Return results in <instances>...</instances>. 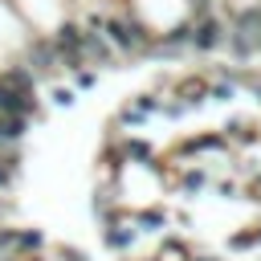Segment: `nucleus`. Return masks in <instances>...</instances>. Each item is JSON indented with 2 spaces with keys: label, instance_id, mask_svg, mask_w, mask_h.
Wrapping results in <instances>:
<instances>
[{
  "label": "nucleus",
  "instance_id": "nucleus-1",
  "mask_svg": "<svg viewBox=\"0 0 261 261\" xmlns=\"http://www.w3.org/2000/svg\"><path fill=\"white\" fill-rule=\"evenodd\" d=\"M188 45H192V57H220L228 45V12L188 16Z\"/></svg>",
  "mask_w": 261,
  "mask_h": 261
},
{
  "label": "nucleus",
  "instance_id": "nucleus-2",
  "mask_svg": "<svg viewBox=\"0 0 261 261\" xmlns=\"http://www.w3.org/2000/svg\"><path fill=\"white\" fill-rule=\"evenodd\" d=\"M102 228V245L114 253V257H135V249H139V228H135V220H130V208H122V212H114L110 220H102L98 224Z\"/></svg>",
  "mask_w": 261,
  "mask_h": 261
},
{
  "label": "nucleus",
  "instance_id": "nucleus-3",
  "mask_svg": "<svg viewBox=\"0 0 261 261\" xmlns=\"http://www.w3.org/2000/svg\"><path fill=\"white\" fill-rule=\"evenodd\" d=\"M130 220H135L139 237H167V232H175V228H171V208L159 204V200L130 208Z\"/></svg>",
  "mask_w": 261,
  "mask_h": 261
},
{
  "label": "nucleus",
  "instance_id": "nucleus-4",
  "mask_svg": "<svg viewBox=\"0 0 261 261\" xmlns=\"http://www.w3.org/2000/svg\"><path fill=\"white\" fill-rule=\"evenodd\" d=\"M33 130V118L24 114H0V151H20Z\"/></svg>",
  "mask_w": 261,
  "mask_h": 261
},
{
  "label": "nucleus",
  "instance_id": "nucleus-5",
  "mask_svg": "<svg viewBox=\"0 0 261 261\" xmlns=\"http://www.w3.org/2000/svg\"><path fill=\"white\" fill-rule=\"evenodd\" d=\"M12 249H16V257L24 261V257L45 253V249H49V241H45V232H41V228L24 224V228H12Z\"/></svg>",
  "mask_w": 261,
  "mask_h": 261
},
{
  "label": "nucleus",
  "instance_id": "nucleus-6",
  "mask_svg": "<svg viewBox=\"0 0 261 261\" xmlns=\"http://www.w3.org/2000/svg\"><path fill=\"white\" fill-rule=\"evenodd\" d=\"M228 253H261V224H245V228H237L232 237H228V245H224Z\"/></svg>",
  "mask_w": 261,
  "mask_h": 261
},
{
  "label": "nucleus",
  "instance_id": "nucleus-7",
  "mask_svg": "<svg viewBox=\"0 0 261 261\" xmlns=\"http://www.w3.org/2000/svg\"><path fill=\"white\" fill-rule=\"evenodd\" d=\"M41 90L49 94V106H57V110H65V106H73V102H77V90H73L69 82H61V77H57V82H45Z\"/></svg>",
  "mask_w": 261,
  "mask_h": 261
},
{
  "label": "nucleus",
  "instance_id": "nucleus-8",
  "mask_svg": "<svg viewBox=\"0 0 261 261\" xmlns=\"http://www.w3.org/2000/svg\"><path fill=\"white\" fill-rule=\"evenodd\" d=\"M49 253V261H94L86 249H77V245H49L45 249Z\"/></svg>",
  "mask_w": 261,
  "mask_h": 261
}]
</instances>
